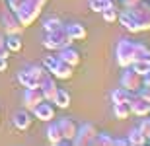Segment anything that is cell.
Masks as SVG:
<instances>
[{
    "instance_id": "obj_12",
    "label": "cell",
    "mask_w": 150,
    "mask_h": 146,
    "mask_svg": "<svg viewBox=\"0 0 150 146\" xmlns=\"http://www.w3.org/2000/svg\"><path fill=\"white\" fill-rule=\"evenodd\" d=\"M41 97H43V92H28V96H25V101H28L29 107H35L41 101Z\"/></svg>"
},
{
    "instance_id": "obj_4",
    "label": "cell",
    "mask_w": 150,
    "mask_h": 146,
    "mask_svg": "<svg viewBox=\"0 0 150 146\" xmlns=\"http://www.w3.org/2000/svg\"><path fill=\"white\" fill-rule=\"evenodd\" d=\"M134 12V16L140 23V29H150V8L148 6H140L137 4L134 8H131Z\"/></svg>"
},
{
    "instance_id": "obj_5",
    "label": "cell",
    "mask_w": 150,
    "mask_h": 146,
    "mask_svg": "<svg viewBox=\"0 0 150 146\" xmlns=\"http://www.w3.org/2000/svg\"><path fill=\"white\" fill-rule=\"evenodd\" d=\"M134 61H148L150 62V49L142 43H133V62Z\"/></svg>"
},
{
    "instance_id": "obj_21",
    "label": "cell",
    "mask_w": 150,
    "mask_h": 146,
    "mask_svg": "<svg viewBox=\"0 0 150 146\" xmlns=\"http://www.w3.org/2000/svg\"><path fill=\"white\" fill-rule=\"evenodd\" d=\"M70 35H72V37H84V35H86V29H82L80 28V25H72V28H70Z\"/></svg>"
},
{
    "instance_id": "obj_18",
    "label": "cell",
    "mask_w": 150,
    "mask_h": 146,
    "mask_svg": "<svg viewBox=\"0 0 150 146\" xmlns=\"http://www.w3.org/2000/svg\"><path fill=\"white\" fill-rule=\"evenodd\" d=\"M47 133H49V138L53 142H59V140H61V130H59V127H49V130H47Z\"/></svg>"
},
{
    "instance_id": "obj_26",
    "label": "cell",
    "mask_w": 150,
    "mask_h": 146,
    "mask_svg": "<svg viewBox=\"0 0 150 146\" xmlns=\"http://www.w3.org/2000/svg\"><path fill=\"white\" fill-rule=\"evenodd\" d=\"M98 142H101V144H111V138H109V136H100V138H98Z\"/></svg>"
},
{
    "instance_id": "obj_13",
    "label": "cell",
    "mask_w": 150,
    "mask_h": 146,
    "mask_svg": "<svg viewBox=\"0 0 150 146\" xmlns=\"http://www.w3.org/2000/svg\"><path fill=\"white\" fill-rule=\"evenodd\" d=\"M133 68H134L139 74H142V76H144V74L150 70V62H148V61H134V62H133Z\"/></svg>"
},
{
    "instance_id": "obj_19",
    "label": "cell",
    "mask_w": 150,
    "mask_h": 146,
    "mask_svg": "<svg viewBox=\"0 0 150 146\" xmlns=\"http://www.w3.org/2000/svg\"><path fill=\"white\" fill-rule=\"evenodd\" d=\"M139 129H140V133L146 136V140H148V138H150V119H144V121L140 123Z\"/></svg>"
},
{
    "instance_id": "obj_17",
    "label": "cell",
    "mask_w": 150,
    "mask_h": 146,
    "mask_svg": "<svg viewBox=\"0 0 150 146\" xmlns=\"http://www.w3.org/2000/svg\"><path fill=\"white\" fill-rule=\"evenodd\" d=\"M62 56H64V61H68L70 64H76V62H78V53H76V51H64Z\"/></svg>"
},
{
    "instance_id": "obj_22",
    "label": "cell",
    "mask_w": 150,
    "mask_h": 146,
    "mask_svg": "<svg viewBox=\"0 0 150 146\" xmlns=\"http://www.w3.org/2000/svg\"><path fill=\"white\" fill-rule=\"evenodd\" d=\"M139 96L142 97V99L150 101V88H148V86H142V88L139 90Z\"/></svg>"
},
{
    "instance_id": "obj_1",
    "label": "cell",
    "mask_w": 150,
    "mask_h": 146,
    "mask_svg": "<svg viewBox=\"0 0 150 146\" xmlns=\"http://www.w3.org/2000/svg\"><path fill=\"white\" fill-rule=\"evenodd\" d=\"M123 88L129 92H139L142 88V74H139L134 68L125 72V76H123Z\"/></svg>"
},
{
    "instance_id": "obj_2",
    "label": "cell",
    "mask_w": 150,
    "mask_h": 146,
    "mask_svg": "<svg viewBox=\"0 0 150 146\" xmlns=\"http://www.w3.org/2000/svg\"><path fill=\"white\" fill-rule=\"evenodd\" d=\"M117 61L121 66H129L133 62V43L131 41H121L117 49Z\"/></svg>"
},
{
    "instance_id": "obj_15",
    "label": "cell",
    "mask_w": 150,
    "mask_h": 146,
    "mask_svg": "<svg viewBox=\"0 0 150 146\" xmlns=\"http://www.w3.org/2000/svg\"><path fill=\"white\" fill-rule=\"evenodd\" d=\"M61 129H62V135H64V136H72L74 135V125L68 123V121H62Z\"/></svg>"
},
{
    "instance_id": "obj_23",
    "label": "cell",
    "mask_w": 150,
    "mask_h": 146,
    "mask_svg": "<svg viewBox=\"0 0 150 146\" xmlns=\"http://www.w3.org/2000/svg\"><path fill=\"white\" fill-rule=\"evenodd\" d=\"M45 28L49 29V31L51 29H59V22H57V20H49V22L45 23Z\"/></svg>"
},
{
    "instance_id": "obj_24",
    "label": "cell",
    "mask_w": 150,
    "mask_h": 146,
    "mask_svg": "<svg viewBox=\"0 0 150 146\" xmlns=\"http://www.w3.org/2000/svg\"><path fill=\"white\" fill-rule=\"evenodd\" d=\"M125 2V6H129V8H134L137 4H140V0H123Z\"/></svg>"
},
{
    "instance_id": "obj_8",
    "label": "cell",
    "mask_w": 150,
    "mask_h": 146,
    "mask_svg": "<svg viewBox=\"0 0 150 146\" xmlns=\"http://www.w3.org/2000/svg\"><path fill=\"white\" fill-rule=\"evenodd\" d=\"M129 113H131V105H129V101H119V103H115V115L119 119H127Z\"/></svg>"
},
{
    "instance_id": "obj_3",
    "label": "cell",
    "mask_w": 150,
    "mask_h": 146,
    "mask_svg": "<svg viewBox=\"0 0 150 146\" xmlns=\"http://www.w3.org/2000/svg\"><path fill=\"white\" fill-rule=\"evenodd\" d=\"M129 101H131V111H133L134 115H140V117L150 115V101L142 99L139 94H137V96L133 94V97H131Z\"/></svg>"
},
{
    "instance_id": "obj_11",
    "label": "cell",
    "mask_w": 150,
    "mask_h": 146,
    "mask_svg": "<svg viewBox=\"0 0 150 146\" xmlns=\"http://www.w3.org/2000/svg\"><path fill=\"white\" fill-rule=\"evenodd\" d=\"M133 94L134 92H129V90H117V92H113V101L115 103H119V101H129L131 97H133Z\"/></svg>"
},
{
    "instance_id": "obj_9",
    "label": "cell",
    "mask_w": 150,
    "mask_h": 146,
    "mask_svg": "<svg viewBox=\"0 0 150 146\" xmlns=\"http://www.w3.org/2000/svg\"><path fill=\"white\" fill-rule=\"evenodd\" d=\"M146 136L140 133V129H133L129 133V144H144Z\"/></svg>"
},
{
    "instance_id": "obj_20",
    "label": "cell",
    "mask_w": 150,
    "mask_h": 146,
    "mask_svg": "<svg viewBox=\"0 0 150 146\" xmlns=\"http://www.w3.org/2000/svg\"><path fill=\"white\" fill-rule=\"evenodd\" d=\"M103 18H105L107 22H113V20L117 18V12L113 10V6H109V8H105V10H103Z\"/></svg>"
},
{
    "instance_id": "obj_14",
    "label": "cell",
    "mask_w": 150,
    "mask_h": 146,
    "mask_svg": "<svg viewBox=\"0 0 150 146\" xmlns=\"http://www.w3.org/2000/svg\"><path fill=\"white\" fill-rule=\"evenodd\" d=\"M55 99H57V103H59L61 107H67L68 103H70V96H68L67 92H57Z\"/></svg>"
},
{
    "instance_id": "obj_6",
    "label": "cell",
    "mask_w": 150,
    "mask_h": 146,
    "mask_svg": "<svg viewBox=\"0 0 150 146\" xmlns=\"http://www.w3.org/2000/svg\"><path fill=\"white\" fill-rule=\"evenodd\" d=\"M121 22H123V25L127 29H131V31H140V23H139V20H137L133 10H129L127 14H123Z\"/></svg>"
},
{
    "instance_id": "obj_25",
    "label": "cell",
    "mask_w": 150,
    "mask_h": 146,
    "mask_svg": "<svg viewBox=\"0 0 150 146\" xmlns=\"http://www.w3.org/2000/svg\"><path fill=\"white\" fill-rule=\"evenodd\" d=\"M142 86H148V88H150V70L142 76Z\"/></svg>"
},
{
    "instance_id": "obj_7",
    "label": "cell",
    "mask_w": 150,
    "mask_h": 146,
    "mask_svg": "<svg viewBox=\"0 0 150 146\" xmlns=\"http://www.w3.org/2000/svg\"><path fill=\"white\" fill-rule=\"evenodd\" d=\"M35 115H37L39 119H45V121H47V119H53V107L39 101L37 105H35Z\"/></svg>"
},
{
    "instance_id": "obj_16",
    "label": "cell",
    "mask_w": 150,
    "mask_h": 146,
    "mask_svg": "<svg viewBox=\"0 0 150 146\" xmlns=\"http://www.w3.org/2000/svg\"><path fill=\"white\" fill-rule=\"evenodd\" d=\"M16 123H18V127H22V129H28L29 127V117L25 115V113H20L16 117Z\"/></svg>"
},
{
    "instance_id": "obj_10",
    "label": "cell",
    "mask_w": 150,
    "mask_h": 146,
    "mask_svg": "<svg viewBox=\"0 0 150 146\" xmlns=\"http://www.w3.org/2000/svg\"><path fill=\"white\" fill-rule=\"evenodd\" d=\"M96 135V130L92 125H86V127H82V130H80V136H78V142H88L92 140V136Z\"/></svg>"
}]
</instances>
